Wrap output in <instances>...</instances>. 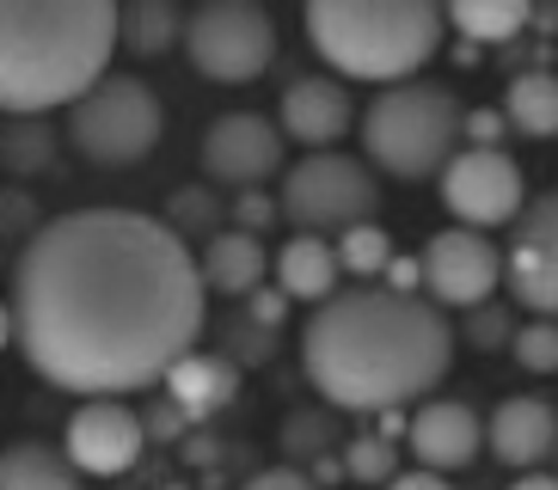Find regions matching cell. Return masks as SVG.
<instances>
[{"label":"cell","mask_w":558,"mask_h":490,"mask_svg":"<svg viewBox=\"0 0 558 490\" xmlns=\"http://www.w3.org/2000/svg\"><path fill=\"white\" fill-rule=\"evenodd\" d=\"M142 448H148V424L123 399H81L62 429V454L81 478H123Z\"/></svg>","instance_id":"cell-12"},{"label":"cell","mask_w":558,"mask_h":490,"mask_svg":"<svg viewBox=\"0 0 558 490\" xmlns=\"http://www.w3.org/2000/svg\"><path fill=\"white\" fill-rule=\"evenodd\" d=\"M460 98L442 81H399L380 86V98H368V111L356 117L362 154L375 172L399 184L442 179V166L460 154Z\"/></svg>","instance_id":"cell-5"},{"label":"cell","mask_w":558,"mask_h":490,"mask_svg":"<svg viewBox=\"0 0 558 490\" xmlns=\"http://www.w3.org/2000/svg\"><path fill=\"white\" fill-rule=\"evenodd\" d=\"M172 490H179V485H172Z\"/></svg>","instance_id":"cell-39"},{"label":"cell","mask_w":558,"mask_h":490,"mask_svg":"<svg viewBox=\"0 0 558 490\" xmlns=\"http://www.w3.org/2000/svg\"><path fill=\"white\" fill-rule=\"evenodd\" d=\"M509 356L522 362V375H558V319H527V326H515Z\"/></svg>","instance_id":"cell-28"},{"label":"cell","mask_w":558,"mask_h":490,"mask_svg":"<svg viewBox=\"0 0 558 490\" xmlns=\"http://www.w3.org/2000/svg\"><path fill=\"white\" fill-rule=\"evenodd\" d=\"M270 270H277V289L289 294V301H307V307L331 301V294H338V277H344L338 245H331L326 233H289V245H277V258H270Z\"/></svg>","instance_id":"cell-19"},{"label":"cell","mask_w":558,"mask_h":490,"mask_svg":"<svg viewBox=\"0 0 558 490\" xmlns=\"http://www.w3.org/2000/svg\"><path fill=\"white\" fill-rule=\"evenodd\" d=\"M301 368L331 411H405L448 380L454 326L424 294L350 289L319 301L301 326Z\"/></svg>","instance_id":"cell-2"},{"label":"cell","mask_w":558,"mask_h":490,"mask_svg":"<svg viewBox=\"0 0 558 490\" xmlns=\"http://www.w3.org/2000/svg\"><path fill=\"white\" fill-rule=\"evenodd\" d=\"M338 466H344V478H356L362 490H375V485L387 490L399 473H405V466H399V441L380 436V429H362V436H350Z\"/></svg>","instance_id":"cell-25"},{"label":"cell","mask_w":558,"mask_h":490,"mask_svg":"<svg viewBox=\"0 0 558 490\" xmlns=\"http://www.w3.org/2000/svg\"><path fill=\"white\" fill-rule=\"evenodd\" d=\"M7 343H13V307L0 301V350H7Z\"/></svg>","instance_id":"cell-38"},{"label":"cell","mask_w":558,"mask_h":490,"mask_svg":"<svg viewBox=\"0 0 558 490\" xmlns=\"http://www.w3.org/2000/svg\"><path fill=\"white\" fill-rule=\"evenodd\" d=\"M289 307H295V301H289L282 289H252V294H246V313L258 319V326H270V331L289 319Z\"/></svg>","instance_id":"cell-33"},{"label":"cell","mask_w":558,"mask_h":490,"mask_svg":"<svg viewBox=\"0 0 558 490\" xmlns=\"http://www.w3.org/2000/svg\"><path fill=\"white\" fill-rule=\"evenodd\" d=\"M509 490H558V473H541V466H534V473H515Z\"/></svg>","instance_id":"cell-37"},{"label":"cell","mask_w":558,"mask_h":490,"mask_svg":"<svg viewBox=\"0 0 558 490\" xmlns=\"http://www.w3.org/2000/svg\"><path fill=\"white\" fill-rule=\"evenodd\" d=\"M277 209L295 233H344V228L375 221L380 179H375V166L356 160V154L319 147V154H301V160L282 172Z\"/></svg>","instance_id":"cell-7"},{"label":"cell","mask_w":558,"mask_h":490,"mask_svg":"<svg viewBox=\"0 0 558 490\" xmlns=\"http://www.w3.org/2000/svg\"><path fill=\"white\" fill-rule=\"evenodd\" d=\"M228 215H233V228H240V233H258V240L282 221L277 196H264V191H240V196L228 203Z\"/></svg>","instance_id":"cell-30"},{"label":"cell","mask_w":558,"mask_h":490,"mask_svg":"<svg viewBox=\"0 0 558 490\" xmlns=\"http://www.w3.org/2000/svg\"><path fill=\"white\" fill-rule=\"evenodd\" d=\"M13 343L37 380L81 399L160 387L209 319L197 252L142 209H74L13 264Z\"/></svg>","instance_id":"cell-1"},{"label":"cell","mask_w":558,"mask_h":490,"mask_svg":"<svg viewBox=\"0 0 558 490\" xmlns=\"http://www.w3.org/2000/svg\"><path fill=\"white\" fill-rule=\"evenodd\" d=\"M277 130H282V142L307 147V154L338 147L350 130H356L350 81H338V74H301V81H289L282 98H277Z\"/></svg>","instance_id":"cell-14"},{"label":"cell","mask_w":558,"mask_h":490,"mask_svg":"<svg viewBox=\"0 0 558 490\" xmlns=\"http://www.w3.org/2000/svg\"><path fill=\"white\" fill-rule=\"evenodd\" d=\"M405 448H411L417 466H429V473H460V466H473L478 448H485V424H478V411L460 405V399H424L405 424Z\"/></svg>","instance_id":"cell-15"},{"label":"cell","mask_w":558,"mask_h":490,"mask_svg":"<svg viewBox=\"0 0 558 490\" xmlns=\"http://www.w3.org/2000/svg\"><path fill=\"white\" fill-rule=\"evenodd\" d=\"M184 7L179 0H117V49L135 62H160L184 49Z\"/></svg>","instance_id":"cell-20"},{"label":"cell","mask_w":558,"mask_h":490,"mask_svg":"<svg viewBox=\"0 0 558 490\" xmlns=\"http://www.w3.org/2000/svg\"><path fill=\"white\" fill-rule=\"evenodd\" d=\"M184 62L215 86H246L277 62V19L264 0H203L184 19Z\"/></svg>","instance_id":"cell-8"},{"label":"cell","mask_w":558,"mask_h":490,"mask_svg":"<svg viewBox=\"0 0 558 490\" xmlns=\"http://www.w3.org/2000/svg\"><path fill=\"white\" fill-rule=\"evenodd\" d=\"M417 264H424V301H436L442 313L485 307L504 289V245L478 228H460V221L442 233H429Z\"/></svg>","instance_id":"cell-10"},{"label":"cell","mask_w":558,"mask_h":490,"mask_svg":"<svg viewBox=\"0 0 558 490\" xmlns=\"http://www.w3.org/2000/svg\"><path fill=\"white\" fill-rule=\"evenodd\" d=\"M338 264H344V277H380V270L393 264V240H387V228H375V221L344 228L338 233Z\"/></svg>","instance_id":"cell-27"},{"label":"cell","mask_w":558,"mask_h":490,"mask_svg":"<svg viewBox=\"0 0 558 490\" xmlns=\"http://www.w3.org/2000/svg\"><path fill=\"white\" fill-rule=\"evenodd\" d=\"M380 277H387L380 289H393V294H424V264H417V258H399V252H393V264H387Z\"/></svg>","instance_id":"cell-35"},{"label":"cell","mask_w":558,"mask_h":490,"mask_svg":"<svg viewBox=\"0 0 558 490\" xmlns=\"http://www.w3.org/2000/svg\"><path fill=\"white\" fill-rule=\"evenodd\" d=\"M301 25L313 56L338 81L399 86L417 81L424 62L442 49L448 13L442 0H307Z\"/></svg>","instance_id":"cell-4"},{"label":"cell","mask_w":558,"mask_h":490,"mask_svg":"<svg viewBox=\"0 0 558 490\" xmlns=\"http://www.w3.org/2000/svg\"><path fill=\"white\" fill-rule=\"evenodd\" d=\"M504 117L515 135H534V142H546V135H558V74L553 68H527V74H515L504 93Z\"/></svg>","instance_id":"cell-23"},{"label":"cell","mask_w":558,"mask_h":490,"mask_svg":"<svg viewBox=\"0 0 558 490\" xmlns=\"http://www.w3.org/2000/svg\"><path fill=\"white\" fill-rule=\"evenodd\" d=\"M50 160H56V135L44 117H0V172L32 179V172H50Z\"/></svg>","instance_id":"cell-24"},{"label":"cell","mask_w":558,"mask_h":490,"mask_svg":"<svg viewBox=\"0 0 558 490\" xmlns=\"http://www.w3.org/2000/svg\"><path fill=\"white\" fill-rule=\"evenodd\" d=\"M166 111L160 93L135 74H105L68 105V147L99 172H130L160 147Z\"/></svg>","instance_id":"cell-6"},{"label":"cell","mask_w":558,"mask_h":490,"mask_svg":"<svg viewBox=\"0 0 558 490\" xmlns=\"http://www.w3.org/2000/svg\"><path fill=\"white\" fill-rule=\"evenodd\" d=\"M387 490H448V473H429V466H411V473H399Z\"/></svg>","instance_id":"cell-36"},{"label":"cell","mask_w":558,"mask_h":490,"mask_svg":"<svg viewBox=\"0 0 558 490\" xmlns=\"http://www.w3.org/2000/svg\"><path fill=\"white\" fill-rule=\"evenodd\" d=\"M326 441H331V417L301 411V417H289V424H282V448H289V454H319Z\"/></svg>","instance_id":"cell-31"},{"label":"cell","mask_w":558,"mask_h":490,"mask_svg":"<svg viewBox=\"0 0 558 490\" xmlns=\"http://www.w3.org/2000/svg\"><path fill=\"white\" fill-rule=\"evenodd\" d=\"M166 399L191 417V424H203V417H215V411L233 405V392H240V368H233L228 356H209V350H191V356H179L172 368H166Z\"/></svg>","instance_id":"cell-18"},{"label":"cell","mask_w":558,"mask_h":490,"mask_svg":"<svg viewBox=\"0 0 558 490\" xmlns=\"http://www.w3.org/2000/svg\"><path fill=\"white\" fill-rule=\"evenodd\" d=\"M460 338L473 343V350H509V338H515V319H509L504 301H485V307H466V313H460Z\"/></svg>","instance_id":"cell-29"},{"label":"cell","mask_w":558,"mask_h":490,"mask_svg":"<svg viewBox=\"0 0 558 490\" xmlns=\"http://www.w3.org/2000/svg\"><path fill=\"white\" fill-rule=\"evenodd\" d=\"M509 117L504 111H466L460 117V147H504Z\"/></svg>","instance_id":"cell-32"},{"label":"cell","mask_w":558,"mask_h":490,"mask_svg":"<svg viewBox=\"0 0 558 490\" xmlns=\"http://www.w3.org/2000/svg\"><path fill=\"white\" fill-rule=\"evenodd\" d=\"M504 282L515 307H527L534 319H558V191L527 196V209L509 221Z\"/></svg>","instance_id":"cell-11"},{"label":"cell","mask_w":558,"mask_h":490,"mask_svg":"<svg viewBox=\"0 0 558 490\" xmlns=\"http://www.w3.org/2000/svg\"><path fill=\"white\" fill-rule=\"evenodd\" d=\"M282 130L270 117L258 111H228L215 117L209 130H203V179L209 184H228V191H258L264 179H277L282 172Z\"/></svg>","instance_id":"cell-13"},{"label":"cell","mask_w":558,"mask_h":490,"mask_svg":"<svg viewBox=\"0 0 558 490\" xmlns=\"http://www.w3.org/2000/svg\"><path fill=\"white\" fill-rule=\"evenodd\" d=\"M436 184H442V209L460 228H478V233L509 228L527 209V179L504 147H460Z\"/></svg>","instance_id":"cell-9"},{"label":"cell","mask_w":558,"mask_h":490,"mask_svg":"<svg viewBox=\"0 0 558 490\" xmlns=\"http://www.w3.org/2000/svg\"><path fill=\"white\" fill-rule=\"evenodd\" d=\"M0 490H81V473L50 441H13L0 448Z\"/></svg>","instance_id":"cell-21"},{"label":"cell","mask_w":558,"mask_h":490,"mask_svg":"<svg viewBox=\"0 0 558 490\" xmlns=\"http://www.w3.org/2000/svg\"><path fill=\"white\" fill-rule=\"evenodd\" d=\"M485 448L504 460L509 473H534L546 454H558V411L546 399H504L485 424Z\"/></svg>","instance_id":"cell-16"},{"label":"cell","mask_w":558,"mask_h":490,"mask_svg":"<svg viewBox=\"0 0 558 490\" xmlns=\"http://www.w3.org/2000/svg\"><path fill=\"white\" fill-rule=\"evenodd\" d=\"M442 13L466 44H509L534 25V0H442Z\"/></svg>","instance_id":"cell-22"},{"label":"cell","mask_w":558,"mask_h":490,"mask_svg":"<svg viewBox=\"0 0 558 490\" xmlns=\"http://www.w3.org/2000/svg\"><path fill=\"white\" fill-rule=\"evenodd\" d=\"M111 56L117 0H0V117L68 111Z\"/></svg>","instance_id":"cell-3"},{"label":"cell","mask_w":558,"mask_h":490,"mask_svg":"<svg viewBox=\"0 0 558 490\" xmlns=\"http://www.w3.org/2000/svg\"><path fill=\"white\" fill-rule=\"evenodd\" d=\"M160 221L179 233L184 245H191V240H209V233H221V196H215L209 184H179Z\"/></svg>","instance_id":"cell-26"},{"label":"cell","mask_w":558,"mask_h":490,"mask_svg":"<svg viewBox=\"0 0 558 490\" xmlns=\"http://www.w3.org/2000/svg\"><path fill=\"white\" fill-rule=\"evenodd\" d=\"M203 289L209 294H228V301H246L252 289H264V277H270V245L258 240V233H240V228H221L203 240Z\"/></svg>","instance_id":"cell-17"},{"label":"cell","mask_w":558,"mask_h":490,"mask_svg":"<svg viewBox=\"0 0 558 490\" xmlns=\"http://www.w3.org/2000/svg\"><path fill=\"white\" fill-rule=\"evenodd\" d=\"M240 490H319V485H313L301 466H264V473H252Z\"/></svg>","instance_id":"cell-34"}]
</instances>
